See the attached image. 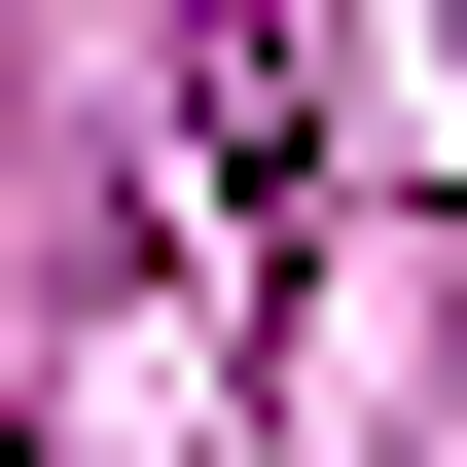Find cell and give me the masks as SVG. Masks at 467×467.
<instances>
[{"label":"cell","mask_w":467,"mask_h":467,"mask_svg":"<svg viewBox=\"0 0 467 467\" xmlns=\"http://www.w3.org/2000/svg\"><path fill=\"white\" fill-rule=\"evenodd\" d=\"M180 144H216V216H288V0H216V36H180Z\"/></svg>","instance_id":"6da1fadb"}]
</instances>
